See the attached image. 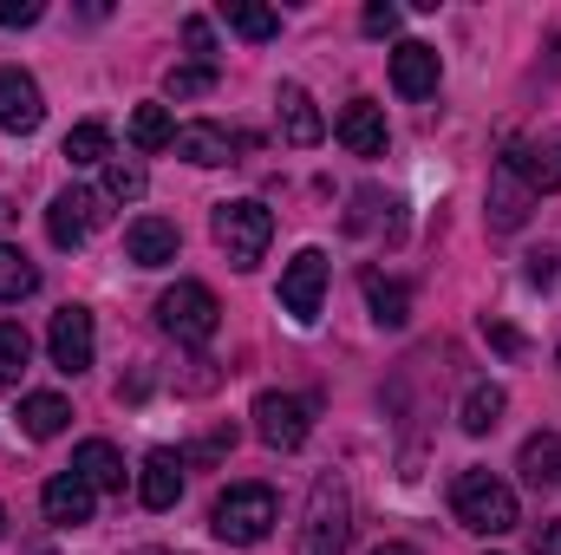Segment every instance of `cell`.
Here are the masks:
<instances>
[{
  "mask_svg": "<svg viewBox=\"0 0 561 555\" xmlns=\"http://www.w3.org/2000/svg\"><path fill=\"white\" fill-rule=\"evenodd\" d=\"M353 543V490L340 471H320L313 490H307V517H300V536L294 555H346Z\"/></svg>",
  "mask_w": 561,
  "mask_h": 555,
  "instance_id": "obj_1",
  "label": "cell"
},
{
  "mask_svg": "<svg viewBox=\"0 0 561 555\" xmlns=\"http://www.w3.org/2000/svg\"><path fill=\"white\" fill-rule=\"evenodd\" d=\"M450 510H457V523L477 530V536H510V530L523 523L516 490H510L503 477H490V471H463V477L450 484Z\"/></svg>",
  "mask_w": 561,
  "mask_h": 555,
  "instance_id": "obj_2",
  "label": "cell"
},
{
  "mask_svg": "<svg viewBox=\"0 0 561 555\" xmlns=\"http://www.w3.org/2000/svg\"><path fill=\"white\" fill-rule=\"evenodd\" d=\"M275 523H280V510H275V490H268V484H236V490H222L216 510H209V530H216V543H229V550L268 543Z\"/></svg>",
  "mask_w": 561,
  "mask_h": 555,
  "instance_id": "obj_3",
  "label": "cell"
},
{
  "mask_svg": "<svg viewBox=\"0 0 561 555\" xmlns=\"http://www.w3.org/2000/svg\"><path fill=\"white\" fill-rule=\"evenodd\" d=\"M209 229H216V242H222V256H229V269H255L262 256H268V242H275V216L262 209V203H216V216H209Z\"/></svg>",
  "mask_w": 561,
  "mask_h": 555,
  "instance_id": "obj_4",
  "label": "cell"
},
{
  "mask_svg": "<svg viewBox=\"0 0 561 555\" xmlns=\"http://www.w3.org/2000/svg\"><path fill=\"white\" fill-rule=\"evenodd\" d=\"M157 327H163L170 340H183V347H203V340H216L222 307H216V294H209L203 281H176V287L157 301Z\"/></svg>",
  "mask_w": 561,
  "mask_h": 555,
  "instance_id": "obj_5",
  "label": "cell"
},
{
  "mask_svg": "<svg viewBox=\"0 0 561 555\" xmlns=\"http://www.w3.org/2000/svg\"><path fill=\"white\" fill-rule=\"evenodd\" d=\"M307 424H313V406L294 399V393H262L255 399V438L268 451H300L307 444Z\"/></svg>",
  "mask_w": 561,
  "mask_h": 555,
  "instance_id": "obj_6",
  "label": "cell"
},
{
  "mask_svg": "<svg viewBox=\"0 0 561 555\" xmlns=\"http://www.w3.org/2000/svg\"><path fill=\"white\" fill-rule=\"evenodd\" d=\"M320 301H327V256H320V249H300V256L280 269V307H287L300 327H313V320H320Z\"/></svg>",
  "mask_w": 561,
  "mask_h": 555,
  "instance_id": "obj_7",
  "label": "cell"
},
{
  "mask_svg": "<svg viewBox=\"0 0 561 555\" xmlns=\"http://www.w3.org/2000/svg\"><path fill=\"white\" fill-rule=\"evenodd\" d=\"M99 223H105V196H99V190H59L53 209H46V236H53V249H79Z\"/></svg>",
  "mask_w": 561,
  "mask_h": 555,
  "instance_id": "obj_8",
  "label": "cell"
},
{
  "mask_svg": "<svg viewBox=\"0 0 561 555\" xmlns=\"http://www.w3.org/2000/svg\"><path fill=\"white\" fill-rule=\"evenodd\" d=\"M92 347H99L92 314H85V307H59L53 327H46V353H53V366H59V373H85V366H92Z\"/></svg>",
  "mask_w": 561,
  "mask_h": 555,
  "instance_id": "obj_9",
  "label": "cell"
},
{
  "mask_svg": "<svg viewBox=\"0 0 561 555\" xmlns=\"http://www.w3.org/2000/svg\"><path fill=\"white\" fill-rule=\"evenodd\" d=\"M437 79H444V59H437V46H424V39H399L392 46V92L399 99H437Z\"/></svg>",
  "mask_w": 561,
  "mask_h": 555,
  "instance_id": "obj_10",
  "label": "cell"
},
{
  "mask_svg": "<svg viewBox=\"0 0 561 555\" xmlns=\"http://www.w3.org/2000/svg\"><path fill=\"white\" fill-rule=\"evenodd\" d=\"M39 118H46V99H39L33 72H20V66H0V132L26 138V132H39Z\"/></svg>",
  "mask_w": 561,
  "mask_h": 555,
  "instance_id": "obj_11",
  "label": "cell"
},
{
  "mask_svg": "<svg viewBox=\"0 0 561 555\" xmlns=\"http://www.w3.org/2000/svg\"><path fill=\"white\" fill-rule=\"evenodd\" d=\"M92 503H99V490H92L79 471H59V477H46V490H39V510H46V523H59V530L92 523Z\"/></svg>",
  "mask_w": 561,
  "mask_h": 555,
  "instance_id": "obj_12",
  "label": "cell"
},
{
  "mask_svg": "<svg viewBox=\"0 0 561 555\" xmlns=\"http://www.w3.org/2000/svg\"><path fill=\"white\" fill-rule=\"evenodd\" d=\"M503 163L529 183V196L561 190V138H516L510 150H503Z\"/></svg>",
  "mask_w": 561,
  "mask_h": 555,
  "instance_id": "obj_13",
  "label": "cell"
},
{
  "mask_svg": "<svg viewBox=\"0 0 561 555\" xmlns=\"http://www.w3.org/2000/svg\"><path fill=\"white\" fill-rule=\"evenodd\" d=\"M176 249H183V236H176V223H163V216H138V223L125 229V256H131L138 269L176 262Z\"/></svg>",
  "mask_w": 561,
  "mask_h": 555,
  "instance_id": "obj_14",
  "label": "cell"
},
{
  "mask_svg": "<svg viewBox=\"0 0 561 555\" xmlns=\"http://www.w3.org/2000/svg\"><path fill=\"white\" fill-rule=\"evenodd\" d=\"M183 497V457L176 451H150L138 471V503L144 510H176Z\"/></svg>",
  "mask_w": 561,
  "mask_h": 555,
  "instance_id": "obj_15",
  "label": "cell"
},
{
  "mask_svg": "<svg viewBox=\"0 0 561 555\" xmlns=\"http://www.w3.org/2000/svg\"><path fill=\"white\" fill-rule=\"evenodd\" d=\"M275 105H280V138H287V144L313 150V144L327 138V118H320V105L307 99V86H280Z\"/></svg>",
  "mask_w": 561,
  "mask_h": 555,
  "instance_id": "obj_16",
  "label": "cell"
},
{
  "mask_svg": "<svg viewBox=\"0 0 561 555\" xmlns=\"http://www.w3.org/2000/svg\"><path fill=\"white\" fill-rule=\"evenodd\" d=\"M333 132H340V144H346L353 157H386V112H379L373 99H353Z\"/></svg>",
  "mask_w": 561,
  "mask_h": 555,
  "instance_id": "obj_17",
  "label": "cell"
},
{
  "mask_svg": "<svg viewBox=\"0 0 561 555\" xmlns=\"http://www.w3.org/2000/svg\"><path fill=\"white\" fill-rule=\"evenodd\" d=\"M529 203H536V196H529V183L496 157V170H490V223H496V229H523Z\"/></svg>",
  "mask_w": 561,
  "mask_h": 555,
  "instance_id": "obj_18",
  "label": "cell"
},
{
  "mask_svg": "<svg viewBox=\"0 0 561 555\" xmlns=\"http://www.w3.org/2000/svg\"><path fill=\"white\" fill-rule=\"evenodd\" d=\"M170 150H176V157H190V163H203V170H216V163H229V157H236V138H229L222 125H183Z\"/></svg>",
  "mask_w": 561,
  "mask_h": 555,
  "instance_id": "obj_19",
  "label": "cell"
},
{
  "mask_svg": "<svg viewBox=\"0 0 561 555\" xmlns=\"http://www.w3.org/2000/svg\"><path fill=\"white\" fill-rule=\"evenodd\" d=\"M359 287H366V307H373L379 327H405V320H412V294H405V281H386L379 269H366Z\"/></svg>",
  "mask_w": 561,
  "mask_h": 555,
  "instance_id": "obj_20",
  "label": "cell"
},
{
  "mask_svg": "<svg viewBox=\"0 0 561 555\" xmlns=\"http://www.w3.org/2000/svg\"><path fill=\"white\" fill-rule=\"evenodd\" d=\"M72 471H79L92 490H118V484H125V457H118L105 438H85V444L72 451Z\"/></svg>",
  "mask_w": 561,
  "mask_h": 555,
  "instance_id": "obj_21",
  "label": "cell"
},
{
  "mask_svg": "<svg viewBox=\"0 0 561 555\" xmlns=\"http://www.w3.org/2000/svg\"><path fill=\"white\" fill-rule=\"evenodd\" d=\"M503 412H510V393L483 380V386H470V393H463V406H457V424H463L470 438H483V431H496V424H503Z\"/></svg>",
  "mask_w": 561,
  "mask_h": 555,
  "instance_id": "obj_22",
  "label": "cell"
},
{
  "mask_svg": "<svg viewBox=\"0 0 561 555\" xmlns=\"http://www.w3.org/2000/svg\"><path fill=\"white\" fill-rule=\"evenodd\" d=\"M523 477L536 490H561V431H536L523 444Z\"/></svg>",
  "mask_w": 561,
  "mask_h": 555,
  "instance_id": "obj_23",
  "label": "cell"
},
{
  "mask_svg": "<svg viewBox=\"0 0 561 555\" xmlns=\"http://www.w3.org/2000/svg\"><path fill=\"white\" fill-rule=\"evenodd\" d=\"M66 418H72V406H66L59 393H26V399H20V431H26V438H59Z\"/></svg>",
  "mask_w": 561,
  "mask_h": 555,
  "instance_id": "obj_24",
  "label": "cell"
},
{
  "mask_svg": "<svg viewBox=\"0 0 561 555\" xmlns=\"http://www.w3.org/2000/svg\"><path fill=\"white\" fill-rule=\"evenodd\" d=\"M392 209H399V203H392L386 190H373V183H366V190L353 196V216H346V229H353V236H379V229H392Z\"/></svg>",
  "mask_w": 561,
  "mask_h": 555,
  "instance_id": "obj_25",
  "label": "cell"
},
{
  "mask_svg": "<svg viewBox=\"0 0 561 555\" xmlns=\"http://www.w3.org/2000/svg\"><path fill=\"white\" fill-rule=\"evenodd\" d=\"M66 163H112V132L99 125V118H85V125H72L66 132Z\"/></svg>",
  "mask_w": 561,
  "mask_h": 555,
  "instance_id": "obj_26",
  "label": "cell"
},
{
  "mask_svg": "<svg viewBox=\"0 0 561 555\" xmlns=\"http://www.w3.org/2000/svg\"><path fill=\"white\" fill-rule=\"evenodd\" d=\"M222 20H229L242 39H275V33H280V13H275V7H255V0H229V7H222Z\"/></svg>",
  "mask_w": 561,
  "mask_h": 555,
  "instance_id": "obj_27",
  "label": "cell"
},
{
  "mask_svg": "<svg viewBox=\"0 0 561 555\" xmlns=\"http://www.w3.org/2000/svg\"><path fill=\"white\" fill-rule=\"evenodd\" d=\"M26 360H33V340H26V327H20V320H0V386H20Z\"/></svg>",
  "mask_w": 561,
  "mask_h": 555,
  "instance_id": "obj_28",
  "label": "cell"
},
{
  "mask_svg": "<svg viewBox=\"0 0 561 555\" xmlns=\"http://www.w3.org/2000/svg\"><path fill=\"white\" fill-rule=\"evenodd\" d=\"M39 287V269L13 249V242H0V301H26Z\"/></svg>",
  "mask_w": 561,
  "mask_h": 555,
  "instance_id": "obj_29",
  "label": "cell"
},
{
  "mask_svg": "<svg viewBox=\"0 0 561 555\" xmlns=\"http://www.w3.org/2000/svg\"><path fill=\"white\" fill-rule=\"evenodd\" d=\"M131 144H138V150H170V144H176L170 112H163V105H138V112H131Z\"/></svg>",
  "mask_w": 561,
  "mask_h": 555,
  "instance_id": "obj_30",
  "label": "cell"
},
{
  "mask_svg": "<svg viewBox=\"0 0 561 555\" xmlns=\"http://www.w3.org/2000/svg\"><path fill=\"white\" fill-rule=\"evenodd\" d=\"M144 190H150V177H144L138 157H112V163H105V196H112V203H138Z\"/></svg>",
  "mask_w": 561,
  "mask_h": 555,
  "instance_id": "obj_31",
  "label": "cell"
},
{
  "mask_svg": "<svg viewBox=\"0 0 561 555\" xmlns=\"http://www.w3.org/2000/svg\"><path fill=\"white\" fill-rule=\"evenodd\" d=\"M203 92H216V66H170L163 72V99H203Z\"/></svg>",
  "mask_w": 561,
  "mask_h": 555,
  "instance_id": "obj_32",
  "label": "cell"
},
{
  "mask_svg": "<svg viewBox=\"0 0 561 555\" xmlns=\"http://www.w3.org/2000/svg\"><path fill=\"white\" fill-rule=\"evenodd\" d=\"M399 20H405V13H399L392 0H373V7H366V33H373V39H386V33H399Z\"/></svg>",
  "mask_w": 561,
  "mask_h": 555,
  "instance_id": "obj_33",
  "label": "cell"
},
{
  "mask_svg": "<svg viewBox=\"0 0 561 555\" xmlns=\"http://www.w3.org/2000/svg\"><path fill=\"white\" fill-rule=\"evenodd\" d=\"M183 39H190V53H203V66H216V59H209V53H216V33H209V20H203V13H190V20H183Z\"/></svg>",
  "mask_w": 561,
  "mask_h": 555,
  "instance_id": "obj_34",
  "label": "cell"
},
{
  "mask_svg": "<svg viewBox=\"0 0 561 555\" xmlns=\"http://www.w3.org/2000/svg\"><path fill=\"white\" fill-rule=\"evenodd\" d=\"M39 13H46L39 0H0V26H33Z\"/></svg>",
  "mask_w": 561,
  "mask_h": 555,
  "instance_id": "obj_35",
  "label": "cell"
},
{
  "mask_svg": "<svg viewBox=\"0 0 561 555\" xmlns=\"http://www.w3.org/2000/svg\"><path fill=\"white\" fill-rule=\"evenodd\" d=\"M483 333H490V347H496V353H510V360L523 353V333H516V327H503V320H483Z\"/></svg>",
  "mask_w": 561,
  "mask_h": 555,
  "instance_id": "obj_36",
  "label": "cell"
},
{
  "mask_svg": "<svg viewBox=\"0 0 561 555\" xmlns=\"http://www.w3.org/2000/svg\"><path fill=\"white\" fill-rule=\"evenodd\" d=\"M229 444H236V431H209V438H203V444H196L190 457H196V464H209V457H222Z\"/></svg>",
  "mask_w": 561,
  "mask_h": 555,
  "instance_id": "obj_37",
  "label": "cell"
},
{
  "mask_svg": "<svg viewBox=\"0 0 561 555\" xmlns=\"http://www.w3.org/2000/svg\"><path fill=\"white\" fill-rule=\"evenodd\" d=\"M529 281H536V287H549V281H556V256H549V249H536V256H529Z\"/></svg>",
  "mask_w": 561,
  "mask_h": 555,
  "instance_id": "obj_38",
  "label": "cell"
},
{
  "mask_svg": "<svg viewBox=\"0 0 561 555\" xmlns=\"http://www.w3.org/2000/svg\"><path fill=\"white\" fill-rule=\"evenodd\" d=\"M536 555H561V523H542L536 530Z\"/></svg>",
  "mask_w": 561,
  "mask_h": 555,
  "instance_id": "obj_39",
  "label": "cell"
},
{
  "mask_svg": "<svg viewBox=\"0 0 561 555\" xmlns=\"http://www.w3.org/2000/svg\"><path fill=\"white\" fill-rule=\"evenodd\" d=\"M373 555H419V550H412V543H379Z\"/></svg>",
  "mask_w": 561,
  "mask_h": 555,
  "instance_id": "obj_40",
  "label": "cell"
},
{
  "mask_svg": "<svg viewBox=\"0 0 561 555\" xmlns=\"http://www.w3.org/2000/svg\"><path fill=\"white\" fill-rule=\"evenodd\" d=\"M7 223H13V203H7V196H0V229H7Z\"/></svg>",
  "mask_w": 561,
  "mask_h": 555,
  "instance_id": "obj_41",
  "label": "cell"
},
{
  "mask_svg": "<svg viewBox=\"0 0 561 555\" xmlns=\"http://www.w3.org/2000/svg\"><path fill=\"white\" fill-rule=\"evenodd\" d=\"M0 536H7V510H0Z\"/></svg>",
  "mask_w": 561,
  "mask_h": 555,
  "instance_id": "obj_42",
  "label": "cell"
},
{
  "mask_svg": "<svg viewBox=\"0 0 561 555\" xmlns=\"http://www.w3.org/2000/svg\"><path fill=\"white\" fill-rule=\"evenodd\" d=\"M138 555H163V550H138Z\"/></svg>",
  "mask_w": 561,
  "mask_h": 555,
  "instance_id": "obj_43",
  "label": "cell"
},
{
  "mask_svg": "<svg viewBox=\"0 0 561 555\" xmlns=\"http://www.w3.org/2000/svg\"><path fill=\"white\" fill-rule=\"evenodd\" d=\"M556 366H561V347H556Z\"/></svg>",
  "mask_w": 561,
  "mask_h": 555,
  "instance_id": "obj_44",
  "label": "cell"
}]
</instances>
